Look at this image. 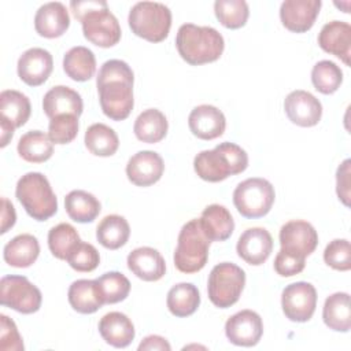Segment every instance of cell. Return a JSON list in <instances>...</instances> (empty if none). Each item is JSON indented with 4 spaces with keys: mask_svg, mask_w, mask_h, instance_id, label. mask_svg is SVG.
Listing matches in <instances>:
<instances>
[{
    "mask_svg": "<svg viewBox=\"0 0 351 351\" xmlns=\"http://www.w3.org/2000/svg\"><path fill=\"white\" fill-rule=\"evenodd\" d=\"M70 8L82 25L84 37L101 48H110L121 40V26L104 0H73Z\"/></svg>",
    "mask_w": 351,
    "mask_h": 351,
    "instance_id": "6da1fadb",
    "label": "cell"
},
{
    "mask_svg": "<svg viewBox=\"0 0 351 351\" xmlns=\"http://www.w3.org/2000/svg\"><path fill=\"white\" fill-rule=\"evenodd\" d=\"M176 47L186 63L199 66L219 59L225 48V41L222 34L211 26L184 23L177 32Z\"/></svg>",
    "mask_w": 351,
    "mask_h": 351,
    "instance_id": "7a4b0ae2",
    "label": "cell"
},
{
    "mask_svg": "<svg viewBox=\"0 0 351 351\" xmlns=\"http://www.w3.org/2000/svg\"><path fill=\"white\" fill-rule=\"evenodd\" d=\"M248 166L247 152L234 143H221L214 149L199 152L193 159L196 174L208 182H219L243 173Z\"/></svg>",
    "mask_w": 351,
    "mask_h": 351,
    "instance_id": "3957f363",
    "label": "cell"
},
{
    "mask_svg": "<svg viewBox=\"0 0 351 351\" xmlns=\"http://www.w3.org/2000/svg\"><path fill=\"white\" fill-rule=\"evenodd\" d=\"M15 196L26 213L36 221H47L58 211V199L48 178L37 171L22 176L15 188Z\"/></svg>",
    "mask_w": 351,
    "mask_h": 351,
    "instance_id": "277c9868",
    "label": "cell"
},
{
    "mask_svg": "<svg viewBox=\"0 0 351 351\" xmlns=\"http://www.w3.org/2000/svg\"><path fill=\"white\" fill-rule=\"evenodd\" d=\"M210 243L200 219L195 218L186 222L180 230L173 256L176 267L186 274L200 271L207 263Z\"/></svg>",
    "mask_w": 351,
    "mask_h": 351,
    "instance_id": "5b68a950",
    "label": "cell"
},
{
    "mask_svg": "<svg viewBox=\"0 0 351 351\" xmlns=\"http://www.w3.org/2000/svg\"><path fill=\"white\" fill-rule=\"evenodd\" d=\"M128 22L136 36L151 43H160L169 36L171 11L162 3L140 1L130 8Z\"/></svg>",
    "mask_w": 351,
    "mask_h": 351,
    "instance_id": "8992f818",
    "label": "cell"
},
{
    "mask_svg": "<svg viewBox=\"0 0 351 351\" xmlns=\"http://www.w3.org/2000/svg\"><path fill=\"white\" fill-rule=\"evenodd\" d=\"M245 285V273L241 267L230 262H222L213 267L208 276V299L219 308L233 306Z\"/></svg>",
    "mask_w": 351,
    "mask_h": 351,
    "instance_id": "52a82bcc",
    "label": "cell"
},
{
    "mask_svg": "<svg viewBox=\"0 0 351 351\" xmlns=\"http://www.w3.org/2000/svg\"><path fill=\"white\" fill-rule=\"evenodd\" d=\"M274 197L273 185L261 177L241 181L233 192L234 207L243 217L251 219L265 217L270 211Z\"/></svg>",
    "mask_w": 351,
    "mask_h": 351,
    "instance_id": "ba28073f",
    "label": "cell"
},
{
    "mask_svg": "<svg viewBox=\"0 0 351 351\" xmlns=\"http://www.w3.org/2000/svg\"><path fill=\"white\" fill-rule=\"evenodd\" d=\"M41 291L25 276H4L0 280V303L22 314H32L41 307Z\"/></svg>",
    "mask_w": 351,
    "mask_h": 351,
    "instance_id": "9c48e42d",
    "label": "cell"
},
{
    "mask_svg": "<svg viewBox=\"0 0 351 351\" xmlns=\"http://www.w3.org/2000/svg\"><path fill=\"white\" fill-rule=\"evenodd\" d=\"M100 107L112 121H123L133 110V82L107 81L97 85Z\"/></svg>",
    "mask_w": 351,
    "mask_h": 351,
    "instance_id": "30bf717a",
    "label": "cell"
},
{
    "mask_svg": "<svg viewBox=\"0 0 351 351\" xmlns=\"http://www.w3.org/2000/svg\"><path fill=\"white\" fill-rule=\"evenodd\" d=\"M281 307L285 317L293 322L308 321L317 307V291L313 284L298 281L284 288Z\"/></svg>",
    "mask_w": 351,
    "mask_h": 351,
    "instance_id": "8fae6325",
    "label": "cell"
},
{
    "mask_svg": "<svg viewBox=\"0 0 351 351\" xmlns=\"http://www.w3.org/2000/svg\"><path fill=\"white\" fill-rule=\"evenodd\" d=\"M280 244L281 250L306 259L317 248L318 234L310 222L293 219L281 226Z\"/></svg>",
    "mask_w": 351,
    "mask_h": 351,
    "instance_id": "7c38bea8",
    "label": "cell"
},
{
    "mask_svg": "<svg viewBox=\"0 0 351 351\" xmlns=\"http://www.w3.org/2000/svg\"><path fill=\"white\" fill-rule=\"evenodd\" d=\"M225 335L234 346L252 347L259 343L263 335L262 318L252 310H241L228 318Z\"/></svg>",
    "mask_w": 351,
    "mask_h": 351,
    "instance_id": "4fadbf2b",
    "label": "cell"
},
{
    "mask_svg": "<svg viewBox=\"0 0 351 351\" xmlns=\"http://www.w3.org/2000/svg\"><path fill=\"white\" fill-rule=\"evenodd\" d=\"M284 110L288 119L302 128L315 126L322 117L321 101L307 90H293L284 100Z\"/></svg>",
    "mask_w": 351,
    "mask_h": 351,
    "instance_id": "5bb4252c",
    "label": "cell"
},
{
    "mask_svg": "<svg viewBox=\"0 0 351 351\" xmlns=\"http://www.w3.org/2000/svg\"><path fill=\"white\" fill-rule=\"evenodd\" d=\"M321 0H285L280 7V19L289 32L310 30L319 14Z\"/></svg>",
    "mask_w": 351,
    "mask_h": 351,
    "instance_id": "9a60e30c",
    "label": "cell"
},
{
    "mask_svg": "<svg viewBox=\"0 0 351 351\" xmlns=\"http://www.w3.org/2000/svg\"><path fill=\"white\" fill-rule=\"evenodd\" d=\"M18 75L29 86L44 84L52 73V55L44 48H30L18 59Z\"/></svg>",
    "mask_w": 351,
    "mask_h": 351,
    "instance_id": "2e32d148",
    "label": "cell"
},
{
    "mask_svg": "<svg viewBox=\"0 0 351 351\" xmlns=\"http://www.w3.org/2000/svg\"><path fill=\"white\" fill-rule=\"evenodd\" d=\"M163 171V159L154 151H140L134 154L126 165V176L129 181L137 186H149L158 182Z\"/></svg>",
    "mask_w": 351,
    "mask_h": 351,
    "instance_id": "e0dca14e",
    "label": "cell"
},
{
    "mask_svg": "<svg viewBox=\"0 0 351 351\" xmlns=\"http://www.w3.org/2000/svg\"><path fill=\"white\" fill-rule=\"evenodd\" d=\"M237 255L252 266L267 261L273 251V237L263 228H250L237 240Z\"/></svg>",
    "mask_w": 351,
    "mask_h": 351,
    "instance_id": "ac0fdd59",
    "label": "cell"
},
{
    "mask_svg": "<svg viewBox=\"0 0 351 351\" xmlns=\"http://www.w3.org/2000/svg\"><path fill=\"white\" fill-rule=\"evenodd\" d=\"M188 125L193 136L202 140H214L223 134L226 119L223 112L211 104H202L195 107L189 117Z\"/></svg>",
    "mask_w": 351,
    "mask_h": 351,
    "instance_id": "d6986e66",
    "label": "cell"
},
{
    "mask_svg": "<svg viewBox=\"0 0 351 351\" xmlns=\"http://www.w3.org/2000/svg\"><path fill=\"white\" fill-rule=\"evenodd\" d=\"M318 45L328 53L337 56L350 66L351 26L343 21H332L322 26L318 34Z\"/></svg>",
    "mask_w": 351,
    "mask_h": 351,
    "instance_id": "ffe728a7",
    "label": "cell"
},
{
    "mask_svg": "<svg viewBox=\"0 0 351 351\" xmlns=\"http://www.w3.org/2000/svg\"><path fill=\"white\" fill-rule=\"evenodd\" d=\"M129 270L143 281H158L166 273V263L158 250L138 247L128 255Z\"/></svg>",
    "mask_w": 351,
    "mask_h": 351,
    "instance_id": "44dd1931",
    "label": "cell"
},
{
    "mask_svg": "<svg viewBox=\"0 0 351 351\" xmlns=\"http://www.w3.org/2000/svg\"><path fill=\"white\" fill-rule=\"evenodd\" d=\"M70 26L69 11L60 1L43 4L34 16L36 32L45 38L60 37Z\"/></svg>",
    "mask_w": 351,
    "mask_h": 351,
    "instance_id": "7402d4cb",
    "label": "cell"
},
{
    "mask_svg": "<svg viewBox=\"0 0 351 351\" xmlns=\"http://www.w3.org/2000/svg\"><path fill=\"white\" fill-rule=\"evenodd\" d=\"M99 333L103 340L117 348L128 347L134 339V325L128 315L119 311H111L99 321Z\"/></svg>",
    "mask_w": 351,
    "mask_h": 351,
    "instance_id": "603a6c76",
    "label": "cell"
},
{
    "mask_svg": "<svg viewBox=\"0 0 351 351\" xmlns=\"http://www.w3.org/2000/svg\"><path fill=\"white\" fill-rule=\"evenodd\" d=\"M43 110L49 119L60 114H73L80 117L84 110V103L77 90L64 85H58L44 95Z\"/></svg>",
    "mask_w": 351,
    "mask_h": 351,
    "instance_id": "cb8c5ba5",
    "label": "cell"
},
{
    "mask_svg": "<svg viewBox=\"0 0 351 351\" xmlns=\"http://www.w3.org/2000/svg\"><path fill=\"white\" fill-rule=\"evenodd\" d=\"M204 234L210 241H225L234 230V221L225 206L210 204L199 218Z\"/></svg>",
    "mask_w": 351,
    "mask_h": 351,
    "instance_id": "d4e9b609",
    "label": "cell"
},
{
    "mask_svg": "<svg viewBox=\"0 0 351 351\" xmlns=\"http://www.w3.org/2000/svg\"><path fill=\"white\" fill-rule=\"evenodd\" d=\"M40 254L38 240L29 233L15 236L4 245L3 256L5 263L12 267H29L32 266Z\"/></svg>",
    "mask_w": 351,
    "mask_h": 351,
    "instance_id": "484cf974",
    "label": "cell"
},
{
    "mask_svg": "<svg viewBox=\"0 0 351 351\" xmlns=\"http://www.w3.org/2000/svg\"><path fill=\"white\" fill-rule=\"evenodd\" d=\"M67 298L70 306L81 314H92L104 304L96 280L74 281L69 288Z\"/></svg>",
    "mask_w": 351,
    "mask_h": 351,
    "instance_id": "4316f807",
    "label": "cell"
},
{
    "mask_svg": "<svg viewBox=\"0 0 351 351\" xmlns=\"http://www.w3.org/2000/svg\"><path fill=\"white\" fill-rule=\"evenodd\" d=\"M325 325L336 332H348L351 328L350 295L347 292H336L326 298L322 308Z\"/></svg>",
    "mask_w": 351,
    "mask_h": 351,
    "instance_id": "83f0119b",
    "label": "cell"
},
{
    "mask_svg": "<svg viewBox=\"0 0 351 351\" xmlns=\"http://www.w3.org/2000/svg\"><path fill=\"white\" fill-rule=\"evenodd\" d=\"M169 123L162 111L158 108H148L143 111L134 121L133 132L136 137L148 144L159 143L167 134Z\"/></svg>",
    "mask_w": 351,
    "mask_h": 351,
    "instance_id": "f1b7e54d",
    "label": "cell"
},
{
    "mask_svg": "<svg viewBox=\"0 0 351 351\" xmlns=\"http://www.w3.org/2000/svg\"><path fill=\"white\" fill-rule=\"evenodd\" d=\"M63 70L74 81L84 82L90 80L96 71L95 53L82 45L73 47L63 58Z\"/></svg>",
    "mask_w": 351,
    "mask_h": 351,
    "instance_id": "f546056e",
    "label": "cell"
},
{
    "mask_svg": "<svg viewBox=\"0 0 351 351\" xmlns=\"http://www.w3.org/2000/svg\"><path fill=\"white\" fill-rule=\"evenodd\" d=\"M64 208L73 221L86 223L96 219L101 206L92 193L82 189H75L66 195Z\"/></svg>",
    "mask_w": 351,
    "mask_h": 351,
    "instance_id": "4dcf8cb0",
    "label": "cell"
},
{
    "mask_svg": "<svg viewBox=\"0 0 351 351\" xmlns=\"http://www.w3.org/2000/svg\"><path fill=\"white\" fill-rule=\"evenodd\" d=\"M130 236L129 222L117 214L104 217L96 228L97 241L107 250H118L126 244Z\"/></svg>",
    "mask_w": 351,
    "mask_h": 351,
    "instance_id": "1f68e13d",
    "label": "cell"
},
{
    "mask_svg": "<svg viewBox=\"0 0 351 351\" xmlns=\"http://www.w3.org/2000/svg\"><path fill=\"white\" fill-rule=\"evenodd\" d=\"M19 156L30 163H43L53 154V143L49 136L41 130H30L18 141Z\"/></svg>",
    "mask_w": 351,
    "mask_h": 351,
    "instance_id": "d6a6232c",
    "label": "cell"
},
{
    "mask_svg": "<svg viewBox=\"0 0 351 351\" xmlns=\"http://www.w3.org/2000/svg\"><path fill=\"white\" fill-rule=\"evenodd\" d=\"M169 311L176 317L192 315L200 304L199 289L191 282H180L170 288L166 298Z\"/></svg>",
    "mask_w": 351,
    "mask_h": 351,
    "instance_id": "836d02e7",
    "label": "cell"
},
{
    "mask_svg": "<svg viewBox=\"0 0 351 351\" xmlns=\"http://www.w3.org/2000/svg\"><path fill=\"white\" fill-rule=\"evenodd\" d=\"M30 111V100L22 92L5 89L0 93V118L8 121L15 129L26 123Z\"/></svg>",
    "mask_w": 351,
    "mask_h": 351,
    "instance_id": "e575fe53",
    "label": "cell"
},
{
    "mask_svg": "<svg viewBox=\"0 0 351 351\" xmlns=\"http://www.w3.org/2000/svg\"><path fill=\"white\" fill-rule=\"evenodd\" d=\"M88 151L96 156H111L119 147V138L115 130L104 123L90 125L84 137Z\"/></svg>",
    "mask_w": 351,
    "mask_h": 351,
    "instance_id": "d590c367",
    "label": "cell"
},
{
    "mask_svg": "<svg viewBox=\"0 0 351 351\" xmlns=\"http://www.w3.org/2000/svg\"><path fill=\"white\" fill-rule=\"evenodd\" d=\"M311 82L318 92L332 95L343 82V71L332 60H319L311 70Z\"/></svg>",
    "mask_w": 351,
    "mask_h": 351,
    "instance_id": "8d00e7d4",
    "label": "cell"
},
{
    "mask_svg": "<svg viewBox=\"0 0 351 351\" xmlns=\"http://www.w3.org/2000/svg\"><path fill=\"white\" fill-rule=\"evenodd\" d=\"M81 241L78 232L70 223L62 222L48 232V247L52 255L66 261L70 251Z\"/></svg>",
    "mask_w": 351,
    "mask_h": 351,
    "instance_id": "74e56055",
    "label": "cell"
},
{
    "mask_svg": "<svg viewBox=\"0 0 351 351\" xmlns=\"http://www.w3.org/2000/svg\"><path fill=\"white\" fill-rule=\"evenodd\" d=\"M104 304H114L125 300L130 292V281L119 271H108L96 278Z\"/></svg>",
    "mask_w": 351,
    "mask_h": 351,
    "instance_id": "f35d334b",
    "label": "cell"
},
{
    "mask_svg": "<svg viewBox=\"0 0 351 351\" xmlns=\"http://www.w3.org/2000/svg\"><path fill=\"white\" fill-rule=\"evenodd\" d=\"M214 12L222 26L228 29H240L247 23L250 10L244 0H217Z\"/></svg>",
    "mask_w": 351,
    "mask_h": 351,
    "instance_id": "ab89813d",
    "label": "cell"
},
{
    "mask_svg": "<svg viewBox=\"0 0 351 351\" xmlns=\"http://www.w3.org/2000/svg\"><path fill=\"white\" fill-rule=\"evenodd\" d=\"M78 133V117L73 114H60L51 118L48 136L53 144H69Z\"/></svg>",
    "mask_w": 351,
    "mask_h": 351,
    "instance_id": "60d3db41",
    "label": "cell"
},
{
    "mask_svg": "<svg viewBox=\"0 0 351 351\" xmlns=\"http://www.w3.org/2000/svg\"><path fill=\"white\" fill-rule=\"evenodd\" d=\"M66 261L71 269L81 273H88V271H93L99 266L100 255H99V251L92 244L81 240L70 251Z\"/></svg>",
    "mask_w": 351,
    "mask_h": 351,
    "instance_id": "b9f144b4",
    "label": "cell"
},
{
    "mask_svg": "<svg viewBox=\"0 0 351 351\" xmlns=\"http://www.w3.org/2000/svg\"><path fill=\"white\" fill-rule=\"evenodd\" d=\"M324 261L328 266L339 271H347L351 269V247L347 239L332 240L325 251Z\"/></svg>",
    "mask_w": 351,
    "mask_h": 351,
    "instance_id": "7bdbcfd3",
    "label": "cell"
},
{
    "mask_svg": "<svg viewBox=\"0 0 351 351\" xmlns=\"http://www.w3.org/2000/svg\"><path fill=\"white\" fill-rule=\"evenodd\" d=\"M107 81L134 82V75H133L130 66L126 62L119 60V59H111L101 64L97 78H96V85L107 82Z\"/></svg>",
    "mask_w": 351,
    "mask_h": 351,
    "instance_id": "ee69618b",
    "label": "cell"
},
{
    "mask_svg": "<svg viewBox=\"0 0 351 351\" xmlns=\"http://www.w3.org/2000/svg\"><path fill=\"white\" fill-rule=\"evenodd\" d=\"M0 350L22 351L23 341L15 322L5 314L0 315Z\"/></svg>",
    "mask_w": 351,
    "mask_h": 351,
    "instance_id": "f6af8a7d",
    "label": "cell"
},
{
    "mask_svg": "<svg viewBox=\"0 0 351 351\" xmlns=\"http://www.w3.org/2000/svg\"><path fill=\"white\" fill-rule=\"evenodd\" d=\"M306 265V259L300 258L298 255L289 254L284 250H280L274 259V270L277 274L282 277H291L295 274H299Z\"/></svg>",
    "mask_w": 351,
    "mask_h": 351,
    "instance_id": "bcb514c9",
    "label": "cell"
},
{
    "mask_svg": "<svg viewBox=\"0 0 351 351\" xmlns=\"http://www.w3.org/2000/svg\"><path fill=\"white\" fill-rule=\"evenodd\" d=\"M350 159H346L339 167L336 173V192L339 199L344 206H350Z\"/></svg>",
    "mask_w": 351,
    "mask_h": 351,
    "instance_id": "7dc6e473",
    "label": "cell"
},
{
    "mask_svg": "<svg viewBox=\"0 0 351 351\" xmlns=\"http://www.w3.org/2000/svg\"><path fill=\"white\" fill-rule=\"evenodd\" d=\"M16 214L12 203L7 197H1V234L7 233L15 225Z\"/></svg>",
    "mask_w": 351,
    "mask_h": 351,
    "instance_id": "c3c4849f",
    "label": "cell"
},
{
    "mask_svg": "<svg viewBox=\"0 0 351 351\" xmlns=\"http://www.w3.org/2000/svg\"><path fill=\"white\" fill-rule=\"evenodd\" d=\"M144 350H160V351H170L171 346L169 344V341L158 335H149L147 336L140 344H138V351H144Z\"/></svg>",
    "mask_w": 351,
    "mask_h": 351,
    "instance_id": "681fc988",
    "label": "cell"
},
{
    "mask_svg": "<svg viewBox=\"0 0 351 351\" xmlns=\"http://www.w3.org/2000/svg\"><path fill=\"white\" fill-rule=\"evenodd\" d=\"M0 130H1V136H0L1 143H0V145H1V147H5V145L10 143V140L12 138L15 128H14L8 121L0 118Z\"/></svg>",
    "mask_w": 351,
    "mask_h": 351,
    "instance_id": "f907efd6",
    "label": "cell"
}]
</instances>
